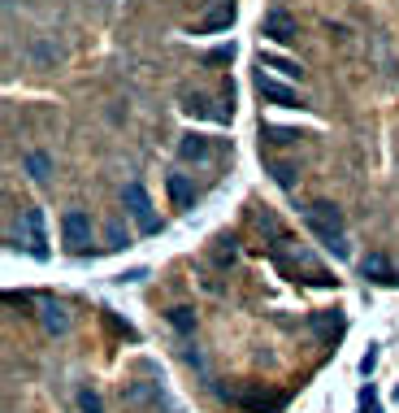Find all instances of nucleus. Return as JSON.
<instances>
[{
  "label": "nucleus",
  "instance_id": "obj_1",
  "mask_svg": "<svg viewBox=\"0 0 399 413\" xmlns=\"http://www.w3.org/2000/svg\"><path fill=\"white\" fill-rule=\"evenodd\" d=\"M308 227L321 235V244H325L334 257H348V239H343V214H338L330 200H317V204H308Z\"/></svg>",
  "mask_w": 399,
  "mask_h": 413
},
{
  "label": "nucleus",
  "instance_id": "obj_2",
  "mask_svg": "<svg viewBox=\"0 0 399 413\" xmlns=\"http://www.w3.org/2000/svg\"><path fill=\"white\" fill-rule=\"evenodd\" d=\"M18 248H26L31 257H48V239H44V209H26L22 227H18Z\"/></svg>",
  "mask_w": 399,
  "mask_h": 413
},
{
  "label": "nucleus",
  "instance_id": "obj_3",
  "mask_svg": "<svg viewBox=\"0 0 399 413\" xmlns=\"http://www.w3.org/2000/svg\"><path fill=\"white\" fill-rule=\"evenodd\" d=\"M126 209L135 214V222H139L143 235H156V231H161V222H156V214H152V200H148L143 183H126Z\"/></svg>",
  "mask_w": 399,
  "mask_h": 413
},
{
  "label": "nucleus",
  "instance_id": "obj_4",
  "mask_svg": "<svg viewBox=\"0 0 399 413\" xmlns=\"http://www.w3.org/2000/svg\"><path fill=\"white\" fill-rule=\"evenodd\" d=\"M256 91L269 100V105H282V109H304V105H308V100H304L296 87L278 83V79H269V74H261V79H256Z\"/></svg>",
  "mask_w": 399,
  "mask_h": 413
},
{
  "label": "nucleus",
  "instance_id": "obj_5",
  "mask_svg": "<svg viewBox=\"0 0 399 413\" xmlns=\"http://www.w3.org/2000/svg\"><path fill=\"white\" fill-rule=\"evenodd\" d=\"M61 235H66V248H70V252H83V248L91 244V218H87L83 209H66Z\"/></svg>",
  "mask_w": 399,
  "mask_h": 413
},
{
  "label": "nucleus",
  "instance_id": "obj_6",
  "mask_svg": "<svg viewBox=\"0 0 399 413\" xmlns=\"http://www.w3.org/2000/svg\"><path fill=\"white\" fill-rule=\"evenodd\" d=\"M231 22H235V5H231V0H221V5H213V9L191 26V35H213V31H226Z\"/></svg>",
  "mask_w": 399,
  "mask_h": 413
},
{
  "label": "nucleus",
  "instance_id": "obj_7",
  "mask_svg": "<svg viewBox=\"0 0 399 413\" xmlns=\"http://www.w3.org/2000/svg\"><path fill=\"white\" fill-rule=\"evenodd\" d=\"M261 31L269 35V39H278V44H291L300 31H296V22H291V14H282V9H269L265 14V22H261Z\"/></svg>",
  "mask_w": 399,
  "mask_h": 413
},
{
  "label": "nucleus",
  "instance_id": "obj_8",
  "mask_svg": "<svg viewBox=\"0 0 399 413\" xmlns=\"http://www.w3.org/2000/svg\"><path fill=\"white\" fill-rule=\"evenodd\" d=\"M165 187H169V200H174V209H191V204H196V187H191L187 174H169Z\"/></svg>",
  "mask_w": 399,
  "mask_h": 413
},
{
  "label": "nucleus",
  "instance_id": "obj_9",
  "mask_svg": "<svg viewBox=\"0 0 399 413\" xmlns=\"http://www.w3.org/2000/svg\"><path fill=\"white\" fill-rule=\"evenodd\" d=\"M178 157H183V161H208V157H213V144H208L204 135H183Z\"/></svg>",
  "mask_w": 399,
  "mask_h": 413
},
{
  "label": "nucleus",
  "instance_id": "obj_10",
  "mask_svg": "<svg viewBox=\"0 0 399 413\" xmlns=\"http://www.w3.org/2000/svg\"><path fill=\"white\" fill-rule=\"evenodd\" d=\"M360 274L373 279V283H395V279H390V262H386L382 252H369V257H365V262H360Z\"/></svg>",
  "mask_w": 399,
  "mask_h": 413
},
{
  "label": "nucleus",
  "instance_id": "obj_11",
  "mask_svg": "<svg viewBox=\"0 0 399 413\" xmlns=\"http://www.w3.org/2000/svg\"><path fill=\"white\" fill-rule=\"evenodd\" d=\"M261 66H265V70H278L282 79H304V66H296V61H287V57H278V53H261Z\"/></svg>",
  "mask_w": 399,
  "mask_h": 413
},
{
  "label": "nucleus",
  "instance_id": "obj_12",
  "mask_svg": "<svg viewBox=\"0 0 399 413\" xmlns=\"http://www.w3.org/2000/svg\"><path fill=\"white\" fill-rule=\"evenodd\" d=\"M22 166H26V174H31L35 183H44V179L52 174V157H48V152H26Z\"/></svg>",
  "mask_w": 399,
  "mask_h": 413
},
{
  "label": "nucleus",
  "instance_id": "obj_13",
  "mask_svg": "<svg viewBox=\"0 0 399 413\" xmlns=\"http://www.w3.org/2000/svg\"><path fill=\"white\" fill-rule=\"evenodd\" d=\"M44 327H48L52 335H61V331L70 327V318H66V309L56 304V300H48V304H44Z\"/></svg>",
  "mask_w": 399,
  "mask_h": 413
},
{
  "label": "nucleus",
  "instance_id": "obj_14",
  "mask_svg": "<svg viewBox=\"0 0 399 413\" xmlns=\"http://www.w3.org/2000/svg\"><path fill=\"white\" fill-rule=\"evenodd\" d=\"M269 174H273V183H278V187H287V191L296 187V170H291V166H282V161H269Z\"/></svg>",
  "mask_w": 399,
  "mask_h": 413
},
{
  "label": "nucleus",
  "instance_id": "obj_15",
  "mask_svg": "<svg viewBox=\"0 0 399 413\" xmlns=\"http://www.w3.org/2000/svg\"><path fill=\"white\" fill-rule=\"evenodd\" d=\"M261 135H265L269 144H296V139H300V131H282V126H261Z\"/></svg>",
  "mask_w": 399,
  "mask_h": 413
},
{
  "label": "nucleus",
  "instance_id": "obj_16",
  "mask_svg": "<svg viewBox=\"0 0 399 413\" xmlns=\"http://www.w3.org/2000/svg\"><path fill=\"white\" fill-rule=\"evenodd\" d=\"M104 239H108V248L131 244V235H126V227H122V222H108V227H104Z\"/></svg>",
  "mask_w": 399,
  "mask_h": 413
},
{
  "label": "nucleus",
  "instance_id": "obj_17",
  "mask_svg": "<svg viewBox=\"0 0 399 413\" xmlns=\"http://www.w3.org/2000/svg\"><path fill=\"white\" fill-rule=\"evenodd\" d=\"M79 409L83 413H100V396L96 392H79Z\"/></svg>",
  "mask_w": 399,
  "mask_h": 413
},
{
  "label": "nucleus",
  "instance_id": "obj_18",
  "mask_svg": "<svg viewBox=\"0 0 399 413\" xmlns=\"http://www.w3.org/2000/svg\"><path fill=\"white\" fill-rule=\"evenodd\" d=\"M360 413H382V404H378L373 387H365V392H360Z\"/></svg>",
  "mask_w": 399,
  "mask_h": 413
},
{
  "label": "nucleus",
  "instance_id": "obj_19",
  "mask_svg": "<svg viewBox=\"0 0 399 413\" xmlns=\"http://www.w3.org/2000/svg\"><path fill=\"white\" fill-rule=\"evenodd\" d=\"M373 366H378V352H373V348H369V352H365V357H360V374H373Z\"/></svg>",
  "mask_w": 399,
  "mask_h": 413
},
{
  "label": "nucleus",
  "instance_id": "obj_20",
  "mask_svg": "<svg viewBox=\"0 0 399 413\" xmlns=\"http://www.w3.org/2000/svg\"><path fill=\"white\" fill-rule=\"evenodd\" d=\"M174 327H183V331L191 327V318H187V309H174Z\"/></svg>",
  "mask_w": 399,
  "mask_h": 413
}]
</instances>
